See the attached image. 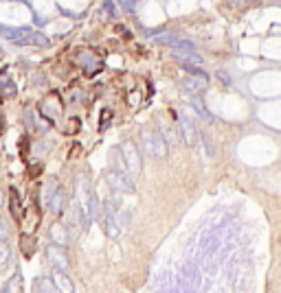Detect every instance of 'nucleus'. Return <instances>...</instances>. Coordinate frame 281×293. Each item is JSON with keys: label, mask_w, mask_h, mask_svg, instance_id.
<instances>
[{"label": "nucleus", "mask_w": 281, "mask_h": 293, "mask_svg": "<svg viewBox=\"0 0 281 293\" xmlns=\"http://www.w3.org/2000/svg\"><path fill=\"white\" fill-rule=\"evenodd\" d=\"M140 138H143V149H145V153H147L149 158L163 160L167 155L169 145H167V140H165V136L163 134H158V131H154V129H145Z\"/></svg>", "instance_id": "obj_1"}, {"label": "nucleus", "mask_w": 281, "mask_h": 293, "mask_svg": "<svg viewBox=\"0 0 281 293\" xmlns=\"http://www.w3.org/2000/svg\"><path fill=\"white\" fill-rule=\"evenodd\" d=\"M0 33H2L7 40L16 42V44H46V35L31 29H7V26H0Z\"/></svg>", "instance_id": "obj_2"}, {"label": "nucleus", "mask_w": 281, "mask_h": 293, "mask_svg": "<svg viewBox=\"0 0 281 293\" xmlns=\"http://www.w3.org/2000/svg\"><path fill=\"white\" fill-rule=\"evenodd\" d=\"M185 70L189 73V77L182 79L180 88L185 90L187 94H198L202 88H207V83H209V74L207 73L198 70L196 66H185Z\"/></svg>", "instance_id": "obj_3"}, {"label": "nucleus", "mask_w": 281, "mask_h": 293, "mask_svg": "<svg viewBox=\"0 0 281 293\" xmlns=\"http://www.w3.org/2000/svg\"><path fill=\"white\" fill-rule=\"evenodd\" d=\"M119 155H121V162L125 164V171L130 175H139L140 173V155L137 151V146L132 143H123L119 146Z\"/></svg>", "instance_id": "obj_4"}, {"label": "nucleus", "mask_w": 281, "mask_h": 293, "mask_svg": "<svg viewBox=\"0 0 281 293\" xmlns=\"http://www.w3.org/2000/svg\"><path fill=\"white\" fill-rule=\"evenodd\" d=\"M116 206L112 204V199H106L104 201V225H106V232L110 239H119L121 234H123V230H121L119 225V219H116Z\"/></svg>", "instance_id": "obj_5"}, {"label": "nucleus", "mask_w": 281, "mask_h": 293, "mask_svg": "<svg viewBox=\"0 0 281 293\" xmlns=\"http://www.w3.org/2000/svg\"><path fill=\"white\" fill-rule=\"evenodd\" d=\"M77 201L84 206V210H86V215H95L97 210V204H95V195H92L90 186H88L86 177H77Z\"/></svg>", "instance_id": "obj_6"}, {"label": "nucleus", "mask_w": 281, "mask_h": 293, "mask_svg": "<svg viewBox=\"0 0 281 293\" xmlns=\"http://www.w3.org/2000/svg\"><path fill=\"white\" fill-rule=\"evenodd\" d=\"M171 55H174L182 66H202L204 64L202 55H198L196 49H189V46H174V49H171Z\"/></svg>", "instance_id": "obj_7"}, {"label": "nucleus", "mask_w": 281, "mask_h": 293, "mask_svg": "<svg viewBox=\"0 0 281 293\" xmlns=\"http://www.w3.org/2000/svg\"><path fill=\"white\" fill-rule=\"evenodd\" d=\"M108 184L116 193H134V184L128 173L123 171H108Z\"/></svg>", "instance_id": "obj_8"}, {"label": "nucleus", "mask_w": 281, "mask_h": 293, "mask_svg": "<svg viewBox=\"0 0 281 293\" xmlns=\"http://www.w3.org/2000/svg\"><path fill=\"white\" fill-rule=\"evenodd\" d=\"M178 131H180V138L185 140L187 146H198L200 134H198V129H196V125L187 116H180V129Z\"/></svg>", "instance_id": "obj_9"}, {"label": "nucleus", "mask_w": 281, "mask_h": 293, "mask_svg": "<svg viewBox=\"0 0 281 293\" xmlns=\"http://www.w3.org/2000/svg\"><path fill=\"white\" fill-rule=\"evenodd\" d=\"M46 258H49L53 269H64V271L68 269V258H66V254L62 252V245H57V243L51 245V247L46 249Z\"/></svg>", "instance_id": "obj_10"}, {"label": "nucleus", "mask_w": 281, "mask_h": 293, "mask_svg": "<svg viewBox=\"0 0 281 293\" xmlns=\"http://www.w3.org/2000/svg\"><path fill=\"white\" fill-rule=\"evenodd\" d=\"M51 278H53V282H55V287H57V291H64V293L75 291L73 280H70V278L66 276V271H64V269H55Z\"/></svg>", "instance_id": "obj_11"}, {"label": "nucleus", "mask_w": 281, "mask_h": 293, "mask_svg": "<svg viewBox=\"0 0 281 293\" xmlns=\"http://www.w3.org/2000/svg\"><path fill=\"white\" fill-rule=\"evenodd\" d=\"M51 239H53V243L66 247V245L70 243L68 228H66V225H62V223H53V228H51Z\"/></svg>", "instance_id": "obj_12"}, {"label": "nucleus", "mask_w": 281, "mask_h": 293, "mask_svg": "<svg viewBox=\"0 0 281 293\" xmlns=\"http://www.w3.org/2000/svg\"><path fill=\"white\" fill-rule=\"evenodd\" d=\"M49 206L55 215H62V212L66 210V195H64V191H55L53 197L49 199Z\"/></svg>", "instance_id": "obj_13"}, {"label": "nucleus", "mask_w": 281, "mask_h": 293, "mask_svg": "<svg viewBox=\"0 0 281 293\" xmlns=\"http://www.w3.org/2000/svg\"><path fill=\"white\" fill-rule=\"evenodd\" d=\"M33 291H46V293H53L57 291V287H55L53 278H37L33 282Z\"/></svg>", "instance_id": "obj_14"}, {"label": "nucleus", "mask_w": 281, "mask_h": 293, "mask_svg": "<svg viewBox=\"0 0 281 293\" xmlns=\"http://www.w3.org/2000/svg\"><path fill=\"white\" fill-rule=\"evenodd\" d=\"M9 261H11V247L2 241V243H0V269L7 267Z\"/></svg>", "instance_id": "obj_15"}, {"label": "nucleus", "mask_w": 281, "mask_h": 293, "mask_svg": "<svg viewBox=\"0 0 281 293\" xmlns=\"http://www.w3.org/2000/svg\"><path fill=\"white\" fill-rule=\"evenodd\" d=\"M0 88H2V97H16L18 88L13 81H7V79H0Z\"/></svg>", "instance_id": "obj_16"}, {"label": "nucleus", "mask_w": 281, "mask_h": 293, "mask_svg": "<svg viewBox=\"0 0 281 293\" xmlns=\"http://www.w3.org/2000/svg\"><path fill=\"white\" fill-rule=\"evenodd\" d=\"M161 125H163V136H165L167 145H169V146H176L178 138H176V134H174V127H169V125L165 127V122H163V121H161Z\"/></svg>", "instance_id": "obj_17"}, {"label": "nucleus", "mask_w": 281, "mask_h": 293, "mask_svg": "<svg viewBox=\"0 0 281 293\" xmlns=\"http://www.w3.org/2000/svg\"><path fill=\"white\" fill-rule=\"evenodd\" d=\"M18 285H20V276H16L13 280H9L7 285L2 287V291H20V287H18Z\"/></svg>", "instance_id": "obj_18"}, {"label": "nucleus", "mask_w": 281, "mask_h": 293, "mask_svg": "<svg viewBox=\"0 0 281 293\" xmlns=\"http://www.w3.org/2000/svg\"><path fill=\"white\" fill-rule=\"evenodd\" d=\"M9 239V223L4 219H0V243Z\"/></svg>", "instance_id": "obj_19"}, {"label": "nucleus", "mask_w": 281, "mask_h": 293, "mask_svg": "<svg viewBox=\"0 0 281 293\" xmlns=\"http://www.w3.org/2000/svg\"><path fill=\"white\" fill-rule=\"evenodd\" d=\"M2 206H4V193L0 191V208H2Z\"/></svg>", "instance_id": "obj_20"}]
</instances>
